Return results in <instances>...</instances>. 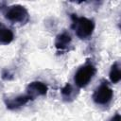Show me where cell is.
I'll return each mask as SVG.
<instances>
[{"label": "cell", "mask_w": 121, "mask_h": 121, "mask_svg": "<svg viewBox=\"0 0 121 121\" xmlns=\"http://www.w3.org/2000/svg\"><path fill=\"white\" fill-rule=\"evenodd\" d=\"M112 97H113V91L107 81H102L99 84V86L95 88L92 95L94 102L101 106H107L108 104H110Z\"/></svg>", "instance_id": "277c9868"}, {"label": "cell", "mask_w": 121, "mask_h": 121, "mask_svg": "<svg viewBox=\"0 0 121 121\" xmlns=\"http://www.w3.org/2000/svg\"><path fill=\"white\" fill-rule=\"evenodd\" d=\"M72 37L67 31H63L57 35L55 40V47L59 52H64L68 50V47L71 45Z\"/></svg>", "instance_id": "52a82bcc"}, {"label": "cell", "mask_w": 121, "mask_h": 121, "mask_svg": "<svg viewBox=\"0 0 121 121\" xmlns=\"http://www.w3.org/2000/svg\"><path fill=\"white\" fill-rule=\"evenodd\" d=\"M14 39V34L11 29L7 27L0 22V44H9Z\"/></svg>", "instance_id": "9c48e42d"}, {"label": "cell", "mask_w": 121, "mask_h": 121, "mask_svg": "<svg viewBox=\"0 0 121 121\" xmlns=\"http://www.w3.org/2000/svg\"><path fill=\"white\" fill-rule=\"evenodd\" d=\"M47 85L42 81H32L26 86V95L30 97L31 100L35 99L38 96L45 95L47 94Z\"/></svg>", "instance_id": "5b68a950"}, {"label": "cell", "mask_w": 121, "mask_h": 121, "mask_svg": "<svg viewBox=\"0 0 121 121\" xmlns=\"http://www.w3.org/2000/svg\"><path fill=\"white\" fill-rule=\"evenodd\" d=\"M30 100H31L30 97L26 94L19 95H16L14 97L5 98V105H6L7 109L14 111V110H18V109L22 108Z\"/></svg>", "instance_id": "8992f818"}, {"label": "cell", "mask_w": 121, "mask_h": 121, "mask_svg": "<svg viewBox=\"0 0 121 121\" xmlns=\"http://www.w3.org/2000/svg\"><path fill=\"white\" fill-rule=\"evenodd\" d=\"M110 121H121V116H120V114H119V113H115V114L110 119Z\"/></svg>", "instance_id": "8fae6325"}, {"label": "cell", "mask_w": 121, "mask_h": 121, "mask_svg": "<svg viewBox=\"0 0 121 121\" xmlns=\"http://www.w3.org/2000/svg\"><path fill=\"white\" fill-rule=\"evenodd\" d=\"M5 18L11 24L25 25L29 21V13L24 6L12 5L7 9Z\"/></svg>", "instance_id": "7a4b0ae2"}, {"label": "cell", "mask_w": 121, "mask_h": 121, "mask_svg": "<svg viewBox=\"0 0 121 121\" xmlns=\"http://www.w3.org/2000/svg\"><path fill=\"white\" fill-rule=\"evenodd\" d=\"M109 77H110V80L112 83H118L120 81V79H121V73H120V65H119L118 61H115L112 65Z\"/></svg>", "instance_id": "30bf717a"}, {"label": "cell", "mask_w": 121, "mask_h": 121, "mask_svg": "<svg viewBox=\"0 0 121 121\" xmlns=\"http://www.w3.org/2000/svg\"><path fill=\"white\" fill-rule=\"evenodd\" d=\"M61 96L64 101L71 102L73 101L78 95V90L76 89L71 83H66L60 90Z\"/></svg>", "instance_id": "ba28073f"}, {"label": "cell", "mask_w": 121, "mask_h": 121, "mask_svg": "<svg viewBox=\"0 0 121 121\" xmlns=\"http://www.w3.org/2000/svg\"><path fill=\"white\" fill-rule=\"evenodd\" d=\"M71 27L79 39L87 40L93 35L95 30V23L93 20L88 19L86 17L77 16V14H71Z\"/></svg>", "instance_id": "6da1fadb"}, {"label": "cell", "mask_w": 121, "mask_h": 121, "mask_svg": "<svg viewBox=\"0 0 121 121\" xmlns=\"http://www.w3.org/2000/svg\"><path fill=\"white\" fill-rule=\"evenodd\" d=\"M95 73V66L91 62H87L78 69L74 77V81L78 88H84L90 83Z\"/></svg>", "instance_id": "3957f363"}]
</instances>
